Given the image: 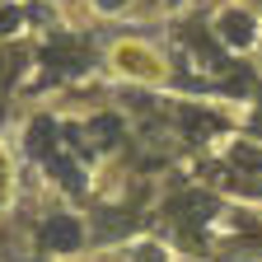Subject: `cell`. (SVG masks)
<instances>
[{
  "mask_svg": "<svg viewBox=\"0 0 262 262\" xmlns=\"http://www.w3.org/2000/svg\"><path fill=\"white\" fill-rule=\"evenodd\" d=\"M42 239H47V248H56V253H75V248L84 244V229H80V220H71V215H56V220H47Z\"/></svg>",
  "mask_w": 262,
  "mask_h": 262,
  "instance_id": "obj_1",
  "label": "cell"
},
{
  "mask_svg": "<svg viewBox=\"0 0 262 262\" xmlns=\"http://www.w3.org/2000/svg\"><path fill=\"white\" fill-rule=\"evenodd\" d=\"M220 38H225L229 47H248V42L257 38V24H253L248 14H234V10H229V14H220Z\"/></svg>",
  "mask_w": 262,
  "mask_h": 262,
  "instance_id": "obj_2",
  "label": "cell"
},
{
  "mask_svg": "<svg viewBox=\"0 0 262 262\" xmlns=\"http://www.w3.org/2000/svg\"><path fill=\"white\" fill-rule=\"evenodd\" d=\"M169 215L183 220V225H192V220H211V215H215V202H211V196H202V192H192V196H178V202L169 206Z\"/></svg>",
  "mask_w": 262,
  "mask_h": 262,
  "instance_id": "obj_3",
  "label": "cell"
},
{
  "mask_svg": "<svg viewBox=\"0 0 262 262\" xmlns=\"http://www.w3.org/2000/svg\"><path fill=\"white\" fill-rule=\"evenodd\" d=\"M229 164H234V169H244V173H262V145L239 141L234 150H229Z\"/></svg>",
  "mask_w": 262,
  "mask_h": 262,
  "instance_id": "obj_4",
  "label": "cell"
},
{
  "mask_svg": "<svg viewBox=\"0 0 262 262\" xmlns=\"http://www.w3.org/2000/svg\"><path fill=\"white\" fill-rule=\"evenodd\" d=\"M52 145H56V126L47 117H38V122L28 126V150L33 155H52Z\"/></svg>",
  "mask_w": 262,
  "mask_h": 262,
  "instance_id": "obj_5",
  "label": "cell"
},
{
  "mask_svg": "<svg viewBox=\"0 0 262 262\" xmlns=\"http://www.w3.org/2000/svg\"><path fill=\"white\" fill-rule=\"evenodd\" d=\"M52 178H56L66 192H80V187H84V173L75 169L71 159H56V155H52Z\"/></svg>",
  "mask_w": 262,
  "mask_h": 262,
  "instance_id": "obj_6",
  "label": "cell"
},
{
  "mask_svg": "<svg viewBox=\"0 0 262 262\" xmlns=\"http://www.w3.org/2000/svg\"><path fill=\"white\" fill-rule=\"evenodd\" d=\"M131 220H136V215H131V211H103V215H98V225H94V234H122V229H131Z\"/></svg>",
  "mask_w": 262,
  "mask_h": 262,
  "instance_id": "obj_7",
  "label": "cell"
},
{
  "mask_svg": "<svg viewBox=\"0 0 262 262\" xmlns=\"http://www.w3.org/2000/svg\"><path fill=\"white\" fill-rule=\"evenodd\" d=\"M89 131L98 136V145H117V131H122V122L103 113V117H94V126H89Z\"/></svg>",
  "mask_w": 262,
  "mask_h": 262,
  "instance_id": "obj_8",
  "label": "cell"
},
{
  "mask_svg": "<svg viewBox=\"0 0 262 262\" xmlns=\"http://www.w3.org/2000/svg\"><path fill=\"white\" fill-rule=\"evenodd\" d=\"M183 126H192V136H211V117L206 113H196V108H183Z\"/></svg>",
  "mask_w": 262,
  "mask_h": 262,
  "instance_id": "obj_9",
  "label": "cell"
},
{
  "mask_svg": "<svg viewBox=\"0 0 262 262\" xmlns=\"http://www.w3.org/2000/svg\"><path fill=\"white\" fill-rule=\"evenodd\" d=\"M136 262H164V248L159 244H145V248H136Z\"/></svg>",
  "mask_w": 262,
  "mask_h": 262,
  "instance_id": "obj_10",
  "label": "cell"
},
{
  "mask_svg": "<svg viewBox=\"0 0 262 262\" xmlns=\"http://www.w3.org/2000/svg\"><path fill=\"white\" fill-rule=\"evenodd\" d=\"M19 28V10H0V33H14Z\"/></svg>",
  "mask_w": 262,
  "mask_h": 262,
  "instance_id": "obj_11",
  "label": "cell"
},
{
  "mask_svg": "<svg viewBox=\"0 0 262 262\" xmlns=\"http://www.w3.org/2000/svg\"><path fill=\"white\" fill-rule=\"evenodd\" d=\"M98 5H103V10H117V5H126V0H98Z\"/></svg>",
  "mask_w": 262,
  "mask_h": 262,
  "instance_id": "obj_12",
  "label": "cell"
}]
</instances>
